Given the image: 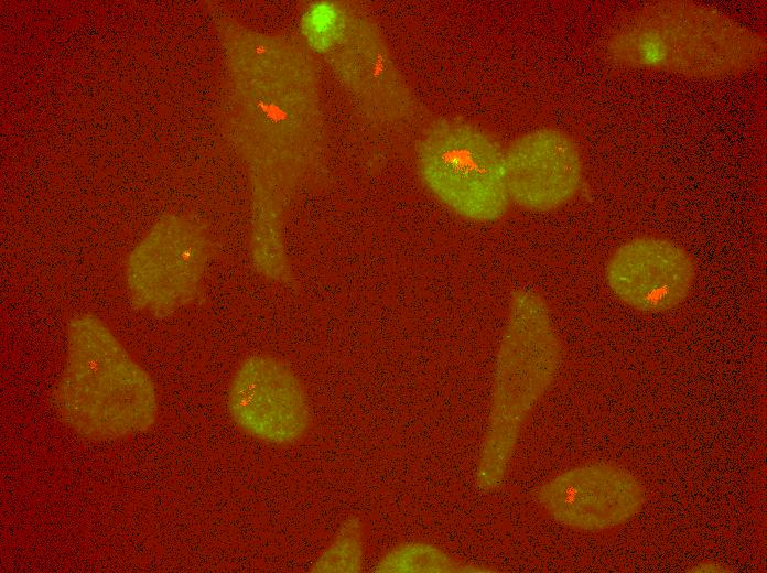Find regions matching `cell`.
Wrapping results in <instances>:
<instances>
[{
	"label": "cell",
	"mask_w": 767,
	"mask_h": 573,
	"mask_svg": "<svg viewBox=\"0 0 767 573\" xmlns=\"http://www.w3.org/2000/svg\"><path fill=\"white\" fill-rule=\"evenodd\" d=\"M248 40V106L255 136L251 227L282 233L292 199L321 166L318 73L311 52L299 43L260 33Z\"/></svg>",
	"instance_id": "obj_1"
},
{
	"label": "cell",
	"mask_w": 767,
	"mask_h": 573,
	"mask_svg": "<svg viewBox=\"0 0 767 573\" xmlns=\"http://www.w3.org/2000/svg\"><path fill=\"white\" fill-rule=\"evenodd\" d=\"M608 60L618 66L688 77L742 74L766 56L763 33L692 1L650 3L611 33Z\"/></svg>",
	"instance_id": "obj_2"
},
{
	"label": "cell",
	"mask_w": 767,
	"mask_h": 573,
	"mask_svg": "<svg viewBox=\"0 0 767 573\" xmlns=\"http://www.w3.org/2000/svg\"><path fill=\"white\" fill-rule=\"evenodd\" d=\"M62 421L91 441L122 439L150 429L158 413L154 385L97 317H74L66 363L54 392Z\"/></svg>",
	"instance_id": "obj_3"
},
{
	"label": "cell",
	"mask_w": 767,
	"mask_h": 573,
	"mask_svg": "<svg viewBox=\"0 0 767 573\" xmlns=\"http://www.w3.org/2000/svg\"><path fill=\"white\" fill-rule=\"evenodd\" d=\"M561 345L545 300L536 291H514L495 364L488 428L477 484L497 488L506 474L528 415L554 380Z\"/></svg>",
	"instance_id": "obj_4"
},
{
	"label": "cell",
	"mask_w": 767,
	"mask_h": 573,
	"mask_svg": "<svg viewBox=\"0 0 767 573\" xmlns=\"http://www.w3.org/2000/svg\"><path fill=\"white\" fill-rule=\"evenodd\" d=\"M415 156L424 186L454 214L489 223L507 213L505 150L482 128L461 119L436 120L420 137Z\"/></svg>",
	"instance_id": "obj_5"
},
{
	"label": "cell",
	"mask_w": 767,
	"mask_h": 573,
	"mask_svg": "<svg viewBox=\"0 0 767 573\" xmlns=\"http://www.w3.org/2000/svg\"><path fill=\"white\" fill-rule=\"evenodd\" d=\"M210 251L198 224L177 217L161 223L128 261L127 285L134 307L164 317L192 303Z\"/></svg>",
	"instance_id": "obj_6"
},
{
	"label": "cell",
	"mask_w": 767,
	"mask_h": 573,
	"mask_svg": "<svg viewBox=\"0 0 767 573\" xmlns=\"http://www.w3.org/2000/svg\"><path fill=\"white\" fill-rule=\"evenodd\" d=\"M321 56L372 122L392 126L412 115L411 91L381 33L366 17L349 9L342 32Z\"/></svg>",
	"instance_id": "obj_7"
},
{
	"label": "cell",
	"mask_w": 767,
	"mask_h": 573,
	"mask_svg": "<svg viewBox=\"0 0 767 573\" xmlns=\"http://www.w3.org/2000/svg\"><path fill=\"white\" fill-rule=\"evenodd\" d=\"M228 409L242 432L272 445L299 442L312 419L299 377L285 361L267 354L240 364L230 382Z\"/></svg>",
	"instance_id": "obj_8"
},
{
	"label": "cell",
	"mask_w": 767,
	"mask_h": 573,
	"mask_svg": "<svg viewBox=\"0 0 767 573\" xmlns=\"http://www.w3.org/2000/svg\"><path fill=\"white\" fill-rule=\"evenodd\" d=\"M646 493L628 469L612 463L570 468L540 487L537 499L555 522L584 532L618 528L635 517Z\"/></svg>",
	"instance_id": "obj_9"
},
{
	"label": "cell",
	"mask_w": 767,
	"mask_h": 573,
	"mask_svg": "<svg viewBox=\"0 0 767 573\" xmlns=\"http://www.w3.org/2000/svg\"><path fill=\"white\" fill-rule=\"evenodd\" d=\"M510 202L533 212H550L569 203L583 182V160L572 137L555 128H539L516 138L505 150Z\"/></svg>",
	"instance_id": "obj_10"
},
{
	"label": "cell",
	"mask_w": 767,
	"mask_h": 573,
	"mask_svg": "<svg viewBox=\"0 0 767 573\" xmlns=\"http://www.w3.org/2000/svg\"><path fill=\"white\" fill-rule=\"evenodd\" d=\"M695 280L691 256L661 237L640 236L620 245L606 266L614 295L644 313H660L680 305Z\"/></svg>",
	"instance_id": "obj_11"
},
{
	"label": "cell",
	"mask_w": 767,
	"mask_h": 573,
	"mask_svg": "<svg viewBox=\"0 0 767 573\" xmlns=\"http://www.w3.org/2000/svg\"><path fill=\"white\" fill-rule=\"evenodd\" d=\"M442 550L419 542L404 543L389 551L379 562L381 572H453L468 571Z\"/></svg>",
	"instance_id": "obj_12"
},
{
	"label": "cell",
	"mask_w": 767,
	"mask_h": 573,
	"mask_svg": "<svg viewBox=\"0 0 767 573\" xmlns=\"http://www.w3.org/2000/svg\"><path fill=\"white\" fill-rule=\"evenodd\" d=\"M349 8L341 2L318 1L305 9L301 32L306 47L321 55L343 30Z\"/></svg>",
	"instance_id": "obj_13"
},
{
	"label": "cell",
	"mask_w": 767,
	"mask_h": 573,
	"mask_svg": "<svg viewBox=\"0 0 767 573\" xmlns=\"http://www.w3.org/2000/svg\"><path fill=\"white\" fill-rule=\"evenodd\" d=\"M363 536L357 519L345 521L315 564L316 571L354 572L361 567Z\"/></svg>",
	"instance_id": "obj_14"
},
{
	"label": "cell",
	"mask_w": 767,
	"mask_h": 573,
	"mask_svg": "<svg viewBox=\"0 0 767 573\" xmlns=\"http://www.w3.org/2000/svg\"><path fill=\"white\" fill-rule=\"evenodd\" d=\"M693 572H721L727 571L725 566L713 561L700 562L692 567Z\"/></svg>",
	"instance_id": "obj_15"
}]
</instances>
